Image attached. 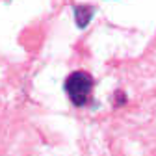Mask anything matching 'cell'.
Returning a JSON list of instances; mask_svg holds the SVG:
<instances>
[{
  "instance_id": "obj_1",
  "label": "cell",
  "mask_w": 156,
  "mask_h": 156,
  "mask_svg": "<svg viewBox=\"0 0 156 156\" xmlns=\"http://www.w3.org/2000/svg\"><path fill=\"white\" fill-rule=\"evenodd\" d=\"M93 89V76L86 71H74L65 80V91L74 106H84Z\"/></svg>"
},
{
  "instance_id": "obj_2",
  "label": "cell",
  "mask_w": 156,
  "mask_h": 156,
  "mask_svg": "<svg viewBox=\"0 0 156 156\" xmlns=\"http://www.w3.org/2000/svg\"><path fill=\"white\" fill-rule=\"evenodd\" d=\"M93 8L91 6H76L74 8V17H76V24L80 26V28H86L87 23L91 21V17H93Z\"/></svg>"
}]
</instances>
